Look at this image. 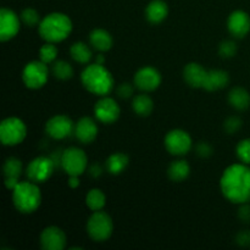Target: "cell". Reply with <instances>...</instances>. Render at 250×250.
I'll use <instances>...</instances> for the list:
<instances>
[{
  "mask_svg": "<svg viewBox=\"0 0 250 250\" xmlns=\"http://www.w3.org/2000/svg\"><path fill=\"white\" fill-rule=\"evenodd\" d=\"M105 203H106V197L98 188L90 189L87 193V195H85V204H87V207L92 211H99V210H102L105 207Z\"/></svg>",
  "mask_w": 250,
  "mask_h": 250,
  "instance_id": "cell-26",
  "label": "cell"
},
{
  "mask_svg": "<svg viewBox=\"0 0 250 250\" xmlns=\"http://www.w3.org/2000/svg\"><path fill=\"white\" fill-rule=\"evenodd\" d=\"M41 246L44 250H62L66 247V234L59 227H46L41 233Z\"/></svg>",
  "mask_w": 250,
  "mask_h": 250,
  "instance_id": "cell-15",
  "label": "cell"
},
{
  "mask_svg": "<svg viewBox=\"0 0 250 250\" xmlns=\"http://www.w3.org/2000/svg\"><path fill=\"white\" fill-rule=\"evenodd\" d=\"M26 136V125L17 117H7L0 125V139L4 146H17L24 141Z\"/></svg>",
  "mask_w": 250,
  "mask_h": 250,
  "instance_id": "cell-6",
  "label": "cell"
},
{
  "mask_svg": "<svg viewBox=\"0 0 250 250\" xmlns=\"http://www.w3.org/2000/svg\"><path fill=\"white\" fill-rule=\"evenodd\" d=\"M76 138L83 144H89L97 138L98 126L95 121L90 117H82L75 125Z\"/></svg>",
  "mask_w": 250,
  "mask_h": 250,
  "instance_id": "cell-17",
  "label": "cell"
},
{
  "mask_svg": "<svg viewBox=\"0 0 250 250\" xmlns=\"http://www.w3.org/2000/svg\"><path fill=\"white\" fill-rule=\"evenodd\" d=\"M2 170H4L5 178H15V180H19L22 172L21 160H19L16 158L6 159Z\"/></svg>",
  "mask_w": 250,
  "mask_h": 250,
  "instance_id": "cell-29",
  "label": "cell"
},
{
  "mask_svg": "<svg viewBox=\"0 0 250 250\" xmlns=\"http://www.w3.org/2000/svg\"><path fill=\"white\" fill-rule=\"evenodd\" d=\"M132 94H133V85L129 83H122L117 88V95L122 99H127V98L132 97Z\"/></svg>",
  "mask_w": 250,
  "mask_h": 250,
  "instance_id": "cell-35",
  "label": "cell"
},
{
  "mask_svg": "<svg viewBox=\"0 0 250 250\" xmlns=\"http://www.w3.org/2000/svg\"><path fill=\"white\" fill-rule=\"evenodd\" d=\"M238 217L242 222L250 224V205L248 203L241 204V208L238 210Z\"/></svg>",
  "mask_w": 250,
  "mask_h": 250,
  "instance_id": "cell-38",
  "label": "cell"
},
{
  "mask_svg": "<svg viewBox=\"0 0 250 250\" xmlns=\"http://www.w3.org/2000/svg\"><path fill=\"white\" fill-rule=\"evenodd\" d=\"M81 81L88 92L105 97L114 88V77L109 70L100 63L87 66L81 75Z\"/></svg>",
  "mask_w": 250,
  "mask_h": 250,
  "instance_id": "cell-2",
  "label": "cell"
},
{
  "mask_svg": "<svg viewBox=\"0 0 250 250\" xmlns=\"http://www.w3.org/2000/svg\"><path fill=\"white\" fill-rule=\"evenodd\" d=\"M165 146L172 155H185L192 149V138L182 129H172L165 137Z\"/></svg>",
  "mask_w": 250,
  "mask_h": 250,
  "instance_id": "cell-10",
  "label": "cell"
},
{
  "mask_svg": "<svg viewBox=\"0 0 250 250\" xmlns=\"http://www.w3.org/2000/svg\"><path fill=\"white\" fill-rule=\"evenodd\" d=\"M62 170L68 176H81L88 166V159L84 151L80 148H68L60 158Z\"/></svg>",
  "mask_w": 250,
  "mask_h": 250,
  "instance_id": "cell-7",
  "label": "cell"
},
{
  "mask_svg": "<svg viewBox=\"0 0 250 250\" xmlns=\"http://www.w3.org/2000/svg\"><path fill=\"white\" fill-rule=\"evenodd\" d=\"M89 172H90V175L93 176V177H100V176H102V173H103V168L100 167L98 164H94L93 166H90Z\"/></svg>",
  "mask_w": 250,
  "mask_h": 250,
  "instance_id": "cell-39",
  "label": "cell"
},
{
  "mask_svg": "<svg viewBox=\"0 0 250 250\" xmlns=\"http://www.w3.org/2000/svg\"><path fill=\"white\" fill-rule=\"evenodd\" d=\"M21 20L24 24L29 27H34L37 24L41 23V17H39V14L34 9H31V7H27L22 11L21 14Z\"/></svg>",
  "mask_w": 250,
  "mask_h": 250,
  "instance_id": "cell-32",
  "label": "cell"
},
{
  "mask_svg": "<svg viewBox=\"0 0 250 250\" xmlns=\"http://www.w3.org/2000/svg\"><path fill=\"white\" fill-rule=\"evenodd\" d=\"M51 71H53V75L55 76L58 80L66 81V80H70V78L73 76L72 66H71L67 61H63V60L55 61Z\"/></svg>",
  "mask_w": 250,
  "mask_h": 250,
  "instance_id": "cell-28",
  "label": "cell"
},
{
  "mask_svg": "<svg viewBox=\"0 0 250 250\" xmlns=\"http://www.w3.org/2000/svg\"><path fill=\"white\" fill-rule=\"evenodd\" d=\"M229 103L236 110H247L250 105V94L242 87H236L229 93Z\"/></svg>",
  "mask_w": 250,
  "mask_h": 250,
  "instance_id": "cell-22",
  "label": "cell"
},
{
  "mask_svg": "<svg viewBox=\"0 0 250 250\" xmlns=\"http://www.w3.org/2000/svg\"><path fill=\"white\" fill-rule=\"evenodd\" d=\"M236 153L242 163L250 165V138L239 142L236 148Z\"/></svg>",
  "mask_w": 250,
  "mask_h": 250,
  "instance_id": "cell-31",
  "label": "cell"
},
{
  "mask_svg": "<svg viewBox=\"0 0 250 250\" xmlns=\"http://www.w3.org/2000/svg\"><path fill=\"white\" fill-rule=\"evenodd\" d=\"M49 77V70L45 62L31 61L27 63L22 72V80L24 85L29 89H39L46 83Z\"/></svg>",
  "mask_w": 250,
  "mask_h": 250,
  "instance_id": "cell-8",
  "label": "cell"
},
{
  "mask_svg": "<svg viewBox=\"0 0 250 250\" xmlns=\"http://www.w3.org/2000/svg\"><path fill=\"white\" fill-rule=\"evenodd\" d=\"M134 85L144 92H153L160 85L161 75L156 68L146 66L136 72L133 80Z\"/></svg>",
  "mask_w": 250,
  "mask_h": 250,
  "instance_id": "cell-13",
  "label": "cell"
},
{
  "mask_svg": "<svg viewBox=\"0 0 250 250\" xmlns=\"http://www.w3.org/2000/svg\"><path fill=\"white\" fill-rule=\"evenodd\" d=\"M229 83V76L224 70H211L208 71L207 80L204 83V89L208 92L222 89Z\"/></svg>",
  "mask_w": 250,
  "mask_h": 250,
  "instance_id": "cell-19",
  "label": "cell"
},
{
  "mask_svg": "<svg viewBox=\"0 0 250 250\" xmlns=\"http://www.w3.org/2000/svg\"><path fill=\"white\" fill-rule=\"evenodd\" d=\"M128 166V156L124 153H114L107 158L106 168L111 175H120Z\"/></svg>",
  "mask_w": 250,
  "mask_h": 250,
  "instance_id": "cell-24",
  "label": "cell"
},
{
  "mask_svg": "<svg viewBox=\"0 0 250 250\" xmlns=\"http://www.w3.org/2000/svg\"><path fill=\"white\" fill-rule=\"evenodd\" d=\"M80 176H70V180H68V186L71 188H77L80 186V180H78Z\"/></svg>",
  "mask_w": 250,
  "mask_h": 250,
  "instance_id": "cell-40",
  "label": "cell"
},
{
  "mask_svg": "<svg viewBox=\"0 0 250 250\" xmlns=\"http://www.w3.org/2000/svg\"><path fill=\"white\" fill-rule=\"evenodd\" d=\"M75 131V124L65 115H55L45 124V132L54 139H63Z\"/></svg>",
  "mask_w": 250,
  "mask_h": 250,
  "instance_id": "cell-12",
  "label": "cell"
},
{
  "mask_svg": "<svg viewBox=\"0 0 250 250\" xmlns=\"http://www.w3.org/2000/svg\"><path fill=\"white\" fill-rule=\"evenodd\" d=\"M54 167H55V164L50 158L38 156L34 160H32L27 166V177L34 183L45 182L53 175Z\"/></svg>",
  "mask_w": 250,
  "mask_h": 250,
  "instance_id": "cell-9",
  "label": "cell"
},
{
  "mask_svg": "<svg viewBox=\"0 0 250 250\" xmlns=\"http://www.w3.org/2000/svg\"><path fill=\"white\" fill-rule=\"evenodd\" d=\"M132 107L133 111L139 116H149L154 109V103L150 97L146 94H139L134 97L133 102H132Z\"/></svg>",
  "mask_w": 250,
  "mask_h": 250,
  "instance_id": "cell-25",
  "label": "cell"
},
{
  "mask_svg": "<svg viewBox=\"0 0 250 250\" xmlns=\"http://www.w3.org/2000/svg\"><path fill=\"white\" fill-rule=\"evenodd\" d=\"M242 127V120L238 116H231L225 121L224 128L229 134H233L238 132Z\"/></svg>",
  "mask_w": 250,
  "mask_h": 250,
  "instance_id": "cell-34",
  "label": "cell"
},
{
  "mask_svg": "<svg viewBox=\"0 0 250 250\" xmlns=\"http://www.w3.org/2000/svg\"><path fill=\"white\" fill-rule=\"evenodd\" d=\"M168 14L167 4L163 0H153L146 9V16L150 23H160Z\"/></svg>",
  "mask_w": 250,
  "mask_h": 250,
  "instance_id": "cell-20",
  "label": "cell"
},
{
  "mask_svg": "<svg viewBox=\"0 0 250 250\" xmlns=\"http://www.w3.org/2000/svg\"><path fill=\"white\" fill-rule=\"evenodd\" d=\"M56 56H58V48L54 45V43H49L48 42L39 49V59H41V61L45 62L46 65L54 62Z\"/></svg>",
  "mask_w": 250,
  "mask_h": 250,
  "instance_id": "cell-30",
  "label": "cell"
},
{
  "mask_svg": "<svg viewBox=\"0 0 250 250\" xmlns=\"http://www.w3.org/2000/svg\"><path fill=\"white\" fill-rule=\"evenodd\" d=\"M89 42L90 45L99 51L110 50L112 46V43H114L111 34L102 28H95L90 32Z\"/></svg>",
  "mask_w": 250,
  "mask_h": 250,
  "instance_id": "cell-21",
  "label": "cell"
},
{
  "mask_svg": "<svg viewBox=\"0 0 250 250\" xmlns=\"http://www.w3.org/2000/svg\"><path fill=\"white\" fill-rule=\"evenodd\" d=\"M114 231L112 220L106 212L94 211V214L88 219L87 233L94 242H105L111 237Z\"/></svg>",
  "mask_w": 250,
  "mask_h": 250,
  "instance_id": "cell-5",
  "label": "cell"
},
{
  "mask_svg": "<svg viewBox=\"0 0 250 250\" xmlns=\"http://www.w3.org/2000/svg\"><path fill=\"white\" fill-rule=\"evenodd\" d=\"M72 31V21L61 12H53L44 17L39 23V34L49 43L62 42Z\"/></svg>",
  "mask_w": 250,
  "mask_h": 250,
  "instance_id": "cell-3",
  "label": "cell"
},
{
  "mask_svg": "<svg viewBox=\"0 0 250 250\" xmlns=\"http://www.w3.org/2000/svg\"><path fill=\"white\" fill-rule=\"evenodd\" d=\"M236 242L238 246L241 247H250V231L249 229H244L241 231L236 237Z\"/></svg>",
  "mask_w": 250,
  "mask_h": 250,
  "instance_id": "cell-37",
  "label": "cell"
},
{
  "mask_svg": "<svg viewBox=\"0 0 250 250\" xmlns=\"http://www.w3.org/2000/svg\"><path fill=\"white\" fill-rule=\"evenodd\" d=\"M229 32L234 38H244L250 31V16L246 11H233L227 21Z\"/></svg>",
  "mask_w": 250,
  "mask_h": 250,
  "instance_id": "cell-16",
  "label": "cell"
},
{
  "mask_svg": "<svg viewBox=\"0 0 250 250\" xmlns=\"http://www.w3.org/2000/svg\"><path fill=\"white\" fill-rule=\"evenodd\" d=\"M197 154L202 158H209L212 154V146L209 143L205 142H200L197 146Z\"/></svg>",
  "mask_w": 250,
  "mask_h": 250,
  "instance_id": "cell-36",
  "label": "cell"
},
{
  "mask_svg": "<svg viewBox=\"0 0 250 250\" xmlns=\"http://www.w3.org/2000/svg\"><path fill=\"white\" fill-rule=\"evenodd\" d=\"M120 112L121 110H120L119 104L109 97H103L102 99L98 100L94 106L95 117L98 121L105 125L114 124L115 121H117V119L120 117Z\"/></svg>",
  "mask_w": 250,
  "mask_h": 250,
  "instance_id": "cell-11",
  "label": "cell"
},
{
  "mask_svg": "<svg viewBox=\"0 0 250 250\" xmlns=\"http://www.w3.org/2000/svg\"><path fill=\"white\" fill-rule=\"evenodd\" d=\"M237 53V45L234 42L232 41H225L220 44L219 46V54L221 55V58L229 59L233 58Z\"/></svg>",
  "mask_w": 250,
  "mask_h": 250,
  "instance_id": "cell-33",
  "label": "cell"
},
{
  "mask_svg": "<svg viewBox=\"0 0 250 250\" xmlns=\"http://www.w3.org/2000/svg\"><path fill=\"white\" fill-rule=\"evenodd\" d=\"M70 54L73 60L80 63H87L92 59V50L83 42H77V43L72 44Z\"/></svg>",
  "mask_w": 250,
  "mask_h": 250,
  "instance_id": "cell-27",
  "label": "cell"
},
{
  "mask_svg": "<svg viewBox=\"0 0 250 250\" xmlns=\"http://www.w3.org/2000/svg\"><path fill=\"white\" fill-rule=\"evenodd\" d=\"M207 76L208 71L197 62L188 63V65H186L185 70H183V78L187 82V84L193 88L204 87Z\"/></svg>",
  "mask_w": 250,
  "mask_h": 250,
  "instance_id": "cell-18",
  "label": "cell"
},
{
  "mask_svg": "<svg viewBox=\"0 0 250 250\" xmlns=\"http://www.w3.org/2000/svg\"><path fill=\"white\" fill-rule=\"evenodd\" d=\"M222 194L234 204L250 202V167L247 164H233L224 171L220 180Z\"/></svg>",
  "mask_w": 250,
  "mask_h": 250,
  "instance_id": "cell-1",
  "label": "cell"
},
{
  "mask_svg": "<svg viewBox=\"0 0 250 250\" xmlns=\"http://www.w3.org/2000/svg\"><path fill=\"white\" fill-rule=\"evenodd\" d=\"M104 61H105L104 56H103V55H98L97 56V63H100V65H103V63H104Z\"/></svg>",
  "mask_w": 250,
  "mask_h": 250,
  "instance_id": "cell-41",
  "label": "cell"
},
{
  "mask_svg": "<svg viewBox=\"0 0 250 250\" xmlns=\"http://www.w3.org/2000/svg\"><path fill=\"white\" fill-rule=\"evenodd\" d=\"M12 202L17 211L32 214L42 203V193L34 182H20L12 190Z\"/></svg>",
  "mask_w": 250,
  "mask_h": 250,
  "instance_id": "cell-4",
  "label": "cell"
},
{
  "mask_svg": "<svg viewBox=\"0 0 250 250\" xmlns=\"http://www.w3.org/2000/svg\"><path fill=\"white\" fill-rule=\"evenodd\" d=\"M189 173L190 167L187 161L185 160L173 161L168 166L167 175L170 180H172L173 182H182V181H185L189 176Z\"/></svg>",
  "mask_w": 250,
  "mask_h": 250,
  "instance_id": "cell-23",
  "label": "cell"
},
{
  "mask_svg": "<svg viewBox=\"0 0 250 250\" xmlns=\"http://www.w3.org/2000/svg\"><path fill=\"white\" fill-rule=\"evenodd\" d=\"M20 31V19L12 10L1 9L0 11V39L10 41L17 36Z\"/></svg>",
  "mask_w": 250,
  "mask_h": 250,
  "instance_id": "cell-14",
  "label": "cell"
}]
</instances>
